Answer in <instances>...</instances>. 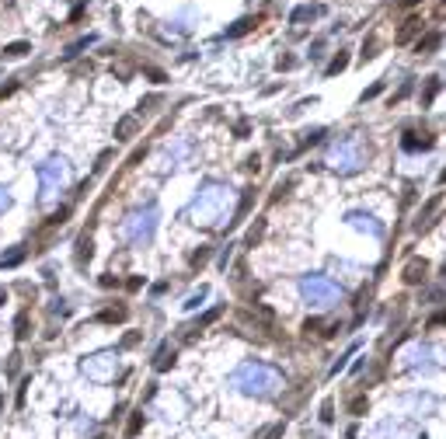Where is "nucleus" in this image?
<instances>
[{"mask_svg": "<svg viewBox=\"0 0 446 439\" xmlns=\"http://www.w3.org/2000/svg\"><path fill=\"white\" fill-rule=\"evenodd\" d=\"M101 324H115V321H126V307H112V310H101L98 314Z\"/></svg>", "mask_w": 446, "mask_h": 439, "instance_id": "nucleus-1", "label": "nucleus"}, {"mask_svg": "<svg viewBox=\"0 0 446 439\" xmlns=\"http://www.w3.org/2000/svg\"><path fill=\"white\" fill-rule=\"evenodd\" d=\"M115 133H119V140H129V136L136 133V118H122V122H119V129H115Z\"/></svg>", "mask_w": 446, "mask_h": 439, "instance_id": "nucleus-2", "label": "nucleus"}, {"mask_svg": "<svg viewBox=\"0 0 446 439\" xmlns=\"http://www.w3.org/2000/svg\"><path fill=\"white\" fill-rule=\"evenodd\" d=\"M251 203H255V192H248L244 199H240V206H237V220H234V223H240V220H244V216H248V209H251Z\"/></svg>", "mask_w": 446, "mask_h": 439, "instance_id": "nucleus-3", "label": "nucleus"}, {"mask_svg": "<svg viewBox=\"0 0 446 439\" xmlns=\"http://www.w3.org/2000/svg\"><path fill=\"white\" fill-rule=\"evenodd\" d=\"M28 49H31V46H28V42H11V46H7V49H4V56H11V59H18V56H25V53H28Z\"/></svg>", "mask_w": 446, "mask_h": 439, "instance_id": "nucleus-4", "label": "nucleus"}, {"mask_svg": "<svg viewBox=\"0 0 446 439\" xmlns=\"http://www.w3.org/2000/svg\"><path fill=\"white\" fill-rule=\"evenodd\" d=\"M21 258H25V251H11V255H4V258H0V268H14Z\"/></svg>", "mask_w": 446, "mask_h": 439, "instance_id": "nucleus-5", "label": "nucleus"}, {"mask_svg": "<svg viewBox=\"0 0 446 439\" xmlns=\"http://www.w3.org/2000/svg\"><path fill=\"white\" fill-rule=\"evenodd\" d=\"M422 272H425V262H422V265L415 262V265H408V275H404V279H408V283H418V279H422Z\"/></svg>", "mask_w": 446, "mask_h": 439, "instance_id": "nucleus-6", "label": "nucleus"}, {"mask_svg": "<svg viewBox=\"0 0 446 439\" xmlns=\"http://www.w3.org/2000/svg\"><path fill=\"white\" fill-rule=\"evenodd\" d=\"M14 335H18V338L28 335V314H18V321H14Z\"/></svg>", "mask_w": 446, "mask_h": 439, "instance_id": "nucleus-7", "label": "nucleus"}, {"mask_svg": "<svg viewBox=\"0 0 446 439\" xmlns=\"http://www.w3.org/2000/svg\"><path fill=\"white\" fill-rule=\"evenodd\" d=\"M282 429H286V422H279V425H272V429L265 432V439H279V436H282Z\"/></svg>", "mask_w": 446, "mask_h": 439, "instance_id": "nucleus-8", "label": "nucleus"}, {"mask_svg": "<svg viewBox=\"0 0 446 439\" xmlns=\"http://www.w3.org/2000/svg\"><path fill=\"white\" fill-rule=\"evenodd\" d=\"M342 66H345V56H338V59H335V63H331V66H328V73H338V70H342Z\"/></svg>", "mask_w": 446, "mask_h": 439, "instance_id": "nucleus-9", "label": "nucleus"}, {"mask_svg": "<svg viewBox=\"0 0 446 439\" xmlns=\"http://www.w3.org/2000/svg\"><path fill=\"white\" fill-rule=\"evenodd\" d=\"M352 411H356V415H359V411H366V401H362V397H356V401H352Z\"/></svg>", "mask_w": 446, "mask_h": 439, "instance_id": "nucleus-10", "label": "nucleus"}, {"mask_svg": "<svg viewBox=\"0 0 446 439\" xmlns=\"http://www.w3.org/2000/svg\"><path fill=\"white\" fill-rule=\"evenodd\" d=\"M140 425H143V418H140V415H133V422H129V432H140Z\"/></svg>", "mask_w": 446, "mask_h": 439, "instance_id": "nucleus-11", "label": "nucleus"}, {"mask_svg": "<svg viewBox=\"0 0 446 439\" xmlns=\"http://www.w3.org/2000/svg\"><path fill=\"white\" fill-rule=\"evenodd\" d=\"M4 300H7V293H4V290H0V303H4Z\"/></svg>", "mask_w": 446, "mask_h": 439, "instance_id": "nucleus-12", "label": "nucleus"}, {"mask_svg": "<svg viewBox=\"0 0 446 439\" xmlns=\"http://www.w3.org/2000/svg\"><path fill=\"white\" fill-rule=\"evenodd\" d=\"M0 408H4V394H0Z\"/></svg>", "mask_w": 446, "mask_h": 439, "instance_id": "nucleus-13", "label": "nucleus"}, {"mask_svg": "<svg viewBox=\"0 0 446 439\" xmlns=\"http://www.w3.org/2000/svg\"><path fill=\"white\" fill-rule=\"evenodd\" d=\"M0 203H4V192H0Z\"/></svg>", "mask_w": 446, "mask_h": 439, "instance_id": "nucleus-14", "label": "nucleus"}]
</instances>
